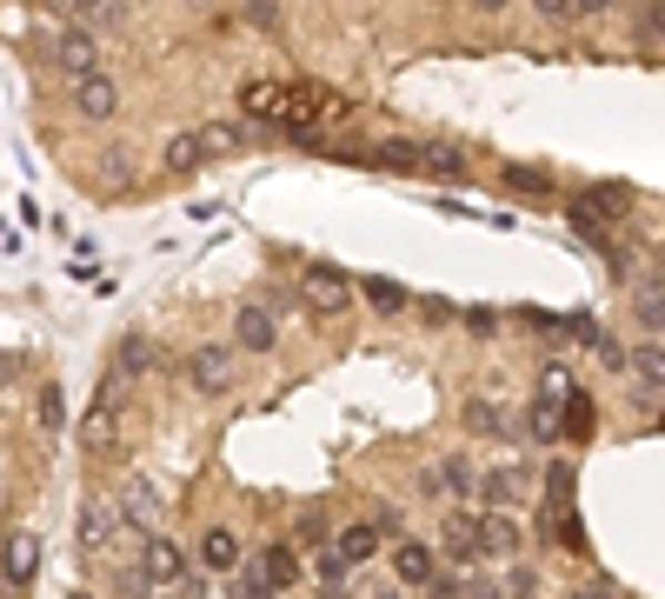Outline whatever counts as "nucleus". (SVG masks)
I'll list each match as a JSON object with an SVG mask.
<instances>
[{"label": "nucleus", "mask_w": 665, "mask_h": 599, "mask_svg": "<svg viewBox=\"0 0 665 599\" xmlns=\"http://www.w3.org/2000/svg\"><path fill=\"white\" fill-rule=\"evenodd\" d=\"M293 580H300V560H293V547H260V553H246L240 599H273V593H286Z\"/></svg>", "instance_id": "obj_1"}, {"label": "nucleus", "mask_w": 665, "mask_h": 599, "mask_svg": "<svg viewBox=\"0 0 665 599\" xmlns=\"http://www.w3.org/2000/svg\"><path fill=\"white\" fill-rule=\"evenodd\" d=\"M47 53H53V67H60L67 80H80V73H100V33H93V27H80V20H53V40H47Z\"/></svg>", "instance_id": "obj_2"}, {"label": "nucleus", "mask_w": 665, "mask_h": 599, "mask_svg": "<svg viewBox=\"0 0 665 599\" xmlns=\"http://www.w3.org/2000/svg\"><path fill=\"white\" fill-rule=\"evenodd\" d=\"M353 293H360V280H346V273H340V267H326V260H313V267L300 273V300H306V313H320V320L346 313V307H353Z\"/></svg>", "instance_id": "obj_3"}, {"label": "nucleus", "mask_w": 665, "mask_h": 599, "mask_svg": "<svg viewBox=\"0 0 665 599\" xmlns=\"http://www.w3.org/2000/svg\"><path fill=\"white\" fill-rule=\"evenodd\" d=\"M127 533V513H120V493H80V553H100Z\"/></svg>", "instance_id": "obj_4"}, {"label": "nucleus", "mask_w": 665, "mask_h": 599, "mask_svg": "<svg viewBox=\"0 0 665 599\" xmlns=\"http://www.w3.org/2000/svg\"><path fill=\"white\" fill-rule=\"evenodd\" d=\"M140 573H147V587H153V593H187V580H193L187 553H180L173 540H160V533H147V540H140Z\"/></svg>", "instance_id": "obj_5"}, {"label": "nucleus", "mask_w": 665, "mask_h": 599, "mask_svg": "<svg viewBox=\"0 0 665 599\" xmlns=\"http://www.w3.org/2000/svg\"><path fill=\"white\" fill-rule=\"evenodd\" d=\"M480 507H500V513H513V507H526L533 500V467H486L480 473V493H473Z\"/></svg>", "instance_id": "obj_6"}, {"label": "nucleus", "mask_w": 665, "mask_h": 599, "mask_svg": "<svg viewBox=\"0 0 665 599\" xmlns=\"http://www.w3.org/2000/svg\"><path fill=\"white\" fill-rule=\"evenodd\" d=\"M67 93H73V113H80V120H100V127H107V120L120 113V80H113L107 67H100V73L67 80Z\"/></svg>", "instance_id": "obj_7"}, {"label": "nucleus", "mask_w": 665, "mask_h": 599, "mask_svg": "<svg viewBox=\"0 0 665 599\" xmlns=\"http://www.w3.org/2000/svg\"><path fill=\"white\" fill-rule=\"evenodd\" d=\"M233 367H240V347H193V360H187V387L213 400V393L233 387Z\"/></svg>", "instance_id": "obj_8"}, {"label": "nucleus", "mask_w": 665, "mask_h": 599, "mask_svg": "<svg viewBox=\"0 0 665 599\" xmlns=\"http://www.w3.org/2000/svg\"><path fill=\"white\" fill-rule=\"evenodd\" d=\"M120 513H127V527H133V533H153V527H160V513H167V493H160V480H147V473H127V480H120Z\"/></svg>", "instance_id": "obj_9"}, {"label": "nucleus", "mask_w": 665, "mask_h": 599, "mask_svg": "<svg viewBox=\"0 0 665 599\" xmlns=\"http://www.w3.org/2000/svg\"><path fill=\"white\" fill-rule=\"evenodd\" d=\"M233 347H240V353H273V347H280V320H273V307H260V300L240 307V313H233Z\"/></svg>", "instance_id": "obj_10"}, {"label": "nucleus", "mask_w": 665, "mask_h": 599, "mask_svg": "<svg viewBox=\"0 0 665 599\" xmlns=\"http://www.w3.org/2000/svg\"><path fill=\"white\" fill-rule=\"evenodd\" d=\"M206 153H213V147H206V127H180V133L160 140V173H193Z\"/></svg>", "instance_id": "obj_11"}, {"label": "nucleus", "mask_w": 665, "mask_h": 599, "mask_svg": "<svg viewBox=\"0 0 665 599\" xmlns=\"http://www.w3.org/2000/svg\"><path fill=\"white\" fill-rule=\"evenodd\" d=\"M566 213H586V220H606V227H619L626 213H633V193L619 187V180H606V187H586Z\"/></svg>", "instance_id": "obj_12"}, {"label": "nucleus", "mask_w": 665, "mask_h": 599, "mask_svg": "<svg viewBox=\"0 0 665 599\" xmlns=\"http://www.w3.org/2000/svg\"><path fill=\"white\" fill-rule=\"evenodd\" d=\"M440 547H446L453 567H480V560H486V553H480V513H446Z\"/></svg>", "instance_id": "obj_13"}, {"label": "nucleus", "mask_w": 665, "mask_h": 599, "mask_svg": "<svg viewBox=\"0 0 665 599\" xmlns=\"http://www.w3.org/2000/svg\"><path fill=\"white\" fill-rule=\"evenodd\" d=\"M200 567H206V573H220V580H226V573H240V567H246L240 533H233V527H206V533H200Z\"/></svg>", "instance_id": "obj_14"}, {"label": "nucleus", "mask_w": 665, "mask_h": 599, "mask_svg": "<svg viewBox=\"0 0 665 599\" xmlns=\"http://www.w3.org/2000/svg\"><path fill=\"white\" fill-rule=\"evenodd\" d=\"M393 580H400V587H433V580H440V553L420 547V540H400V547H393Z\"/></svg>", "instance_id": "obj_15"}, {"label": "nucleus", "mask_w": 665, "mask_h": 599, "mask_svg": "<svg viewBox=\"0 0 665 599\" xmlns=\"http://www.w3.org/2000/svg\"><path fill=\"white\" fill-rule=\"evenodd\" d=\"M480 553H486V560H513V553H520V527H513V513L480 507Z\"/></svg>", "instance_id": "obj_16"}, {"label": "nucleus", "mask_w": 665, "mask_h": 599, "mask_svg": "<svg viewBox=\"0 0 665 599\" xmlns=\"http://www.w3.org/2000/svg\"><path fill=\"white\" fill-rule=\"evenodd\" d=\"M420 173L466 180V147H453V140H420Z\"/></svg>", "instance_id": "obj_17"}, {"label": "nucleus", "mask_w": 665, "mask_h": 599, "mask_svg": "<svg viewBox=\"0 0 665 599\" xmlns=\"http://www.w3.org/2000/svg\"><path fill=\"white\" fill-rule=\"evenodd\" d=\"M80 27H93L100 40H107V33H127V27H133V7H127V0H80Z\"/></svg>", "instance_id": "obj_18"}, {"label": "nucleus", "mask_w": 665, "mask_h": 599, "mask_svg": "<svg viewBox=\"0 0 665 599\" xmlns=\"http://www.w3.org/2000/svg\"><path fill=\"white\" fill-rule=\"evenodd\" d=\"M113 367H120L127 380H147V373L160 367V347H153L147 333H127V340H120V353H113Z\"/></svg>", "instance_id": "obj_19"}, {"label": "nucleus", "mask_w": 665, "mask_h": 599, "mask_svg": "<svg viewBox=\"0 0 665 599\" xmlns=\"http://www.w3.org/2000/svg\"><path fill=\"white\" fill-rule=\"evenodd\" d=\"M380 540H386V533H380L373 520H353V527H340V540H333V547H340L353 567H366V560H380Z\"/></svg>", "instance_id": "obj_20"}, {"label": "nucleus", "mask_w": 665, "mask_h": 599, "mask_svg": "<svg viewBox=\"0 0 665 599\" xmlns=\"http://www.w3.org/2000/svg\"><path fill=\"white\" fill-rule=\"evenodd\" d=\"M40 573V540L33 533H13L7 540V587H27Z\"/></svg>", "instance_id": "obj_21"}, {"label": "nucleus", "mask_w": 665, "mask_h": 599, "mask_svg": "<svg viewBox=\"0 0 665 599\" xmlns=\"http://www.w3.org/2000/svg\"><path fill=\"white\" fill-rule=\"evenodd\" d=\"M360 300H366L373 313H406V287L386 280V273H366V280H360Z\"/></svg>", "instance_id": "obj_22"}, {"label": "nucleus", "mask_w": 665, "mask_h": 599, "mask_svg": "<svg viewBox=\"0 0 665 599\" xmlns=\"http://www.w3.org/2000/svg\"><path fill=\"white\" fill-rule=\"evenodd\" d=\"M80 447H87V453L120 447V413H113V407H93V413H87V427H80Z\"/></svg>", "instance_id": "obj_23"}, {"label": "nucleus", "mask_w": 665, "mask_h": 599, "mask_svg": "<svg viewBox=\"0 0 665 599\" xmlns=\"http://www.w3.org/2000/svg\"><path fill=\"white\" fill-rule=\"evenodd\" d=\"M633 380H639L646 393H665V347L659 340H639V347H633Z\"/></svg>", "instance_id": "obj_24"}, {"label": "nucleus", "mask_w": 665, "mask_h": 599, "mask_svg": "<svg viewBox=\"0 0 665 599\" xmlns=\"http://www.w3.org/2000/svg\"><path fill=\"white\" fill-rule=\"evenodd\" d=\"M460 420H466V433H506V407L486 400V393H473V400L460 407Z\"/></svg>", "instance_id": "obj_25"}, {"label": "nucleus", "mask_w": 665, "mask_h": 599, "mask_svg": "<svg viewBox=\"0 0 665 599\" xmlns=\"http://www.w3.org/2000/svg\"><path fill=\"white\" fill-rule=\"evenodd\" d=\"M500 180H506L520 200H546V193H553V173H546V167H500Z\"/></svg>", "instance_id": "obj_26"}, {"label": "nucleus", "mask_w": 665, "mask_h": 599, "mask_svg": "<svg viewBox=\"0 0 665 599\" xmlns=\"http://www.w3.org/2000/svg\"><path fill=\"white\" fill-rule=\"evenodd\" d=\"M33 420H40V433H60V427H67V393H60V380L33 393Z\"/></svg>", "instance_id": "obj_27"}, {"label": "nucleus", "mask_w": 665, "mask_h": 599, "mask_svg": "<svg viewBox=\"0 0 665 599\" xmlns=\"http://www.w3.org/2000/svg\"><path fill=\"white\" fill-rule=\"evenodd\" d=\"M546 513L560 520V513H573V467L566 460H553L546 467Z\"/></svg>", "instance_id": "obj_28"}, {"label": "nucleus", "mask_w": 665, "mask_h": 599, "mask_svg": "<svg viewBox=\"0 0 665 599\" xmlns=\"http://www.w3.org/2000/svg\"><path fill=\"white\" fill-rule=\"evenodd\" d=\"M633 313H639L653 333H665V287H659V280H646V287L633 293Z\"/></svg>", "instance_id": "obj_29"}, {"label": "nucleus", "mask_w": 665, "mask_h": 599, "mask_svg": "<svg viewBox=\"0 0 665 599\" xmlns=\"http://www.w3.org/2000/svg\"><path fill=\"white\" fill-rule=\"evenodd\" d=\"M593 427H599L593 400H586V393H573V400H566V440H593Z\"/></svg>", "instance_id": "obj_30"}, {"label": "nucleus", "mask_w": 665, "mask_h": 599, "mask_svg": "<svg viewBox=\"0 0 665 599\" xmlns=\"http://www.w3.org/2000/svg\"><path fill=\"white\" fill-rule=\"evenodd\" d=\"M313 573H320V587H346V573H353V560H346L340 547H320V553H313Z\"/></svg>", "instance_id": "obj_31"}, {"label": "nucleus", "mask_w": 665, "mask_h": 599, "mask_svg": "<svg viewBox=\"0 0 665 599\" xmlns=\"http://www.w3.org/2000/svg\"><path fill=\"white\" fill-rule=\"evenodd\" d=\"M127 387H133V380H127L120 367H107L100 387H93V407H113V413H120V407H127Z\"/></svg>", "instance_id": "obj_32"}, {"label": "nucleus", "mask_w": 665, "mask_h": 599, "mask_svg": "<svg viewBox=\"0 0 665 599\" xmlns=\"http://www.w3.org/2000/svg\"><path fill=\"white\" fill-rule=\"evenodd\" d=\"M440 480H446V487H453V493H460V500H473V493H480V473H473V467H466V460H460V453H453V460H446V467H440Z\"/></svg>", "instance_id": "obj_33"}, {"label": "nucleus", "mask_w": 665, "mask_h": 599, "mask_svg": "<svg viewBox=\"0 0 665 599\" xmlns=\"http://www.w3.org/2000/svg\"><path fill=\"white\" fill-rule=\"evenodd\" d=\"M506 599H540V567H513L506 573Z\"/></svg>", "instance_id": "obj_34"}, {"label": "nucleus", "mask_w": 665, "mask_h": 599, "mask_svg": "<svg viewBox=\"0 0 665 599\" xmlns=\"http://www.w3.org/2000/svg\"><path fill=\"white\" fill-rule=\"evenodd\" d=\"M540 400H560V407L573 400V380H566V367H546V373H540Z\"/></svg>", "instance_id": "obj_35"}, {"label": "nucleus", "mask_w": 665, "mask_h": 599, "mask_svg": "<svg viewBox=\"0 0 665 599\" xmlns=\"http://www.w3.org/2000/svg\"><path fill=\"white\" fill-rule=\"evenodd\" d=\"M599 367H613V373H633V353H626L613 333H599Z\"/></svg>", "instance_id": "obj_36"}, {"label": "nucleus", "mask_w": 665, "mask_h": 599, "mask_svg": "<svg viewBox=\"0 0 665 599\" xmlns=\"http://www.w3.org/2000/svg\"><path fill=\"white\" fill-rule=\"evenodd\" d=\"M240 20H246V27H260V33H273V27H280V7H273V0H253Z\"/></svg>", "instance_id": "obj_37"}, {"label": "nucleus", "mask_w": 665, "mask_h": 599, "mask_svg": "<svg viewBox=\"0 0 665 599\" xmlns=\"http://www.w3.org/2000/svg\"><path fill=\"white\" fill-rule=\"evenodd\" d=\"M333 533V520H326V507H313V513H300V540H326Z\"/></svg>", "instance_id": "obj_38"}, {"label": "nucleus", "mask_w": 665, "mask_h": 599, "mask_svg": "<svg viewBox=\"0 0 665 599\" xmlns=\"http://www.w3.org/2000/svg\"><path fill=\"white\" fill-rule=\"evenodd\" d=\"M639 33H646L653 47H665V0H653V7H646V27H639Z\"/></svg>", "instance_id": "obj_39"}, {"label": "nucleus", "mask_w": 665, "mask_h": 599, "mask_svg": "<svg viewBox=\"0 0 665 599\" xmlns=\"http://www.w3.org/2000/svg\"><path fill=\"white\" fill-rule=\"evenodd\" d=\"M380 533H400V507H386V500H373V513H366Z\"/></svg>", "instance_id": "obj_40"}, {"label": "nucleus", "mask_w": 665, "mask_h": 599, "mask_svg": "<svg viewBox=\"0 0 665 599\" xmlns=\"http://www.w3.org/2000/svg\"><path fill=\"white\" fill-rule=\"evenodd\" d=\"M533 13H540V20H573L580 7H573V0H533Z\"/></svg>", "instance_id": "obj_41"}, {"label": "nucleus", "mask_w": 665, "mask_h": 599, "mask_svg": "<svg viewBox=\"0 0 665 599\" xmlns=\"http://www.w3.org/2000/svg\"><path fill=\"white\" fill-rule=\"evenodd\" d=\"M460 599H506V587H500V580H480V573H473V580H466V593Z\"/></svg>", "instance_id": "obj_42"}, {"label": "nucleus", "mask_w": 665, "mask_h": 599, "mask_svg": "<svg viewBox=\"0 0 665 599\" xmlns=\"http://www.w3.org/2000/svg\"><path fill=\"white\" fill-rule=\"evenodd\" d=\"M206 147H240V127H226V120H213V127H206Z\"/></svg>", "instance_id": "obj_43"}, {"label": "nucleus", "mask_w": 665, "mask_h": 599, "mask_svg": "<svg viewBox=\"0 0 665 599\" xmlns=\"http://www.w3.org/2000/svg\"><path fill=\"white\" fill-rule=\"evenodd\" d=\"M40 13H53V20H80V0H40Z\"/></svg>", "instance_id": "obj_44"}, {"label": "nucleus", "mask_w": 665, "mask_h": 599, "mask_svg": "<svg viewBox=\"0 0 665 599\" xmlns=\"http://www.w3.org/2000/svg\"><path fill=\"white\" fill-rule=\"evenodd\" d=\"M573 7H580V13H613L619 0H573Z\"/></svg>", "instance_id": "obj_45"}, {"label": "nucleus", "mask_w": 665, "mask_h": 599, "mask_svg": "<svg viewBox=\"0 0 665 599\" xmlns=\"http://www.w3.org/2000/svg\"><path fill=\"white\" fill-rule=\"evenodd\" d=\"M566 599H613V593H606V587H573Z\"/></svg>", "instance_id": "obj_46"}, {"label": "nucleus", "mask_w": 665, "mask_h": 599, "mask_svg": "<svg viewBox=\"0 0 665 599\" xmlns=\"http://www.w3.org/2000/svg\"><path fill=\"white\" fill-rule=\"evenodd\" d=\"M473 7H480V13H500V7H513V0H473Z\"/></svg>", "instance_id": "obj_47"}, {"label": "nucleus", "mask_w": 665, "mask_h": 599, "mask_svg": "<svg viewBox=\"0 0 665 599\" xmlns=\"http://www.w3.org/2000/svg\"><path fill=\"white\" fill-rule=\"evenodd\" d=\"M326 599H346V587H326Z\"/></svg>", "instance_id": "obj_48"}, {"label": "nucleus", "mask_w": 665, "mask_h": 599, "mask_svg": "<svg viewBox=\"0 0 665 599\" xmlns=\"http://www.w3.org/2000/svg\"><path fill=\"white\" fill-rule=\"evenodd\" d=\"M187 7H220V0H187Z\"/></svg>", "instance_id": "obj_49"}, {"label": "nucleus", "mask_w": 665, "mask_h": 599, "mask_svg": "<svg viewBox=\"0 0 665 599\" xmlns=\"http://www.w3.org/2000/svg\"><path fill=\"white\" fill-rule=\"evenodd\" d=\"M373 599H400V593H393V587H386V593H373Z\"/></svg>", "instance_id": "obj_50"}, {"label": "nucleus", "mask_w": 665, "mask_h": 599, "mask_svg": "<svg viewBox=\"0 0 665 599\" xmlns=\"http://www.w3.org/2000/svg\"><path fill=\"white\" fill-rule=\"evenodd\" d=\"M67 599H93V593H67Z\"/></svg>", "instance_id": "obj_51"}, {"label": "nucleus", "mask_w": 665, "mask_h": 599, "mask_svg": "<svg viewBox=\"0 0 665 599\" xmlns=\"http://www.w3.org/2000/svg\"><path fill=\"white\" fill-rule=\"evenodd\" d=\"M147 599H173V593H147Z\"/></svg>", "instance_id": "obj_52"}]
</instances>
